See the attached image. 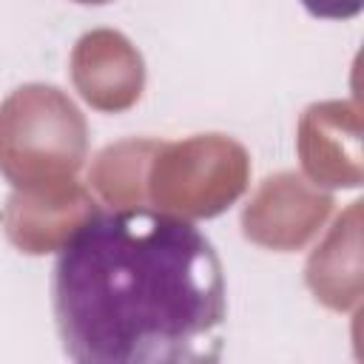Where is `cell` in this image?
Masks as SVG:
<instances>
[{
  "instance_id": "3",
  "label": "cell",
  "mask_w": 364,
  "mask_h": 364,
  "mask_svg": "<svg viewBox=\"0 0 364 364\" xmlns=\"http://www.w3.org/2000/svg\"><path fill=\"white\" fill-rule=\"evenodd\" d=\"M247 176V151L230 136L205 134L185 142H159L148 165L145 196L159 210L208 219L245 193Z\"/></svg>"
},
{
  "instance_id": "9",
  "label": "cell",
  "mask_w": 364,
  "mask_h": 364,
  "mask_svg": "<svg viewBox=\"0 0 364 364\" xmlns=\"http://www.w3.org/2000/svg\"><path fill=\"white\" fill-rule=\"evenodd\" d=\"M156 139H125L117 145H108L91 165L88 182L97 188V193L117 208H136L145 196V176L148 165L156 154Z\"/></svg>"
},
{
  "instance_id": "4",
  "label": "cell",
  "mask_w": 364,
  "mask_h": 364,
  "mask_svg": "<svg viewBox=\"0 0 364 364\" xmlns=\"http://www.w3.org/2000/svg\"><path fill=\"white\" fill-rule=\"evenodd\" d=\"M330 210V193H321L296 173H276L262 182L245 208L242 230L256 245L273 250H296L318 233Z\"/></svg>"
},
{
  "instance_id": "1",
  "label": "cell",
  "mask_w": 364,
  "mask_h": 364,
  "mask_svg": "<svg viewBox=\"0 0 364 364\" xmlns=\"http://www.w3.org/2000/svg\"><path fill=\"white\" fill-rule=\"evenodd\" d=\"M63 353L80 364H210L228 316L222 262L188 219L94 210L51 273Z\"/></svg>"
},
{
  "instance_id": "5",
  "label": "cell",
  "mask_w": 364,
  "mask_h": 364,
  "mask_svg": "<svg viewBox=\"0 0 364 364\" xmlns=\"http://www.w3.org/2000/svg\"><path fill=\"white\" fill-rule=\"evenodd\" d=\"M97 210V202L80 182L51 188H17L9 196L3 222L9 239L23 253H48Z\"/></svg>"
},
{
  "instance_id": "10",
  "label": "cell",
  "mask_w": 364,
  "mask_h": 364,
  "mask_svg": "<svg viewBox=\"0 0 364 364\" xmlns=\"http://www.w3.org/2000/svg\"><path fill=\"white\" fill-rule=\"evenodd\" d=\"M301 6L321 20H353L361 14L364 0H301Z\"/></svg>"
},
{
  "instance_id": "8",
  "label": "cell",
  "mask_w": 364,
  "mask_h": 364,
  "mask_svg": "<svg viewBox=\"0 0 364 364\" xmlns=\"http://www.w3.org/2000/svg\"><path fill=\"white\" fill-rule=\"evenodd\" d=\"M358 205L353 202L307 262V284L330 307H350L358 299Z\"/></svg>"
},
{
  "instance_id": "11",
  "label": "cell",
  "mask_w": 364,
  "mask_h": 364,
  "mask_svg": "<svg viewBox=\"0 0 364 364\" xmlns=\"http://www.w3.org/2000/svg\"><path fill=\"white\" fill-rule=\"evenodd\" d=\"M77 3H105V0H77Z\"/></svg>"
},
{
  "instance_id": "7",
  "label": "cell",
  "mask_w": 364,
  "mask_h": 364,
  "mask_svg": "<svg viewBox=\"0 0 364 364\" xmlns=\"http://www.w3.org/2000/svg\"><path fill=\"white\" fill-rule=\"evenodd\" d=\"M299 156L304 171L321 185H361L358 108L347 102L310 105L299 125Z\"/></svg>"
},
{
  "instance_id": "2",
  "label": "cell",
  "mask_w": 364,
  "mask_h": 364,
  "mask_svg": "<svg viewBox=\"0 0 364 364\" xmlns=\"http://www.w3.org/2000/svg\"><path fill=\"white\" fill-rule=\"evenodd\" d=\"M88 156L80 108L54 85L31 82L0 105V173L14 188L71 182Z\"/></svg>"
},
{
  "instance_id": "6",
  "label": "cell",
  "mask_w": 364,
  "mask_h": 364,
  "mask_svg": "<svg viewBox=\"0 0 364 364\" xmlns=\"http://www.w3.org/2000/svg\"><path fill=\"white\" fill-rule=\"evenodd\" d=\"M71 77L85 102L100 111L131 108L145 82V68L139 51L119 31H91L82 34L71 54Z\"/></svg>"
}]
</instances>
